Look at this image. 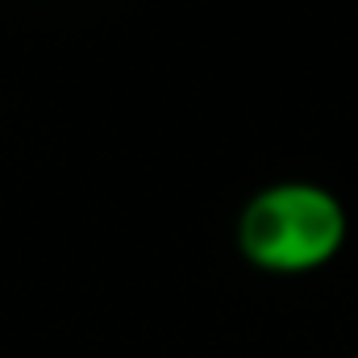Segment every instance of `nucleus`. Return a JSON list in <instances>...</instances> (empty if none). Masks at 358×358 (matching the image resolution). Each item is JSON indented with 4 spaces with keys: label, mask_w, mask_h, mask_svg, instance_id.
<instances>
[{
    "label": "nucleus",
    "mask_w": 358,
    "mask_h": 358,
    "mask_svg": "<svg viewBox=\"0 0 358 358\" xmlns=\"http://www.w3.org/2000/svg\"><path fill=\"white\" fill-rule=\"evenodd\" d=\"M346 242V208L334 192L287 179L263 187L238 221L242 255L263 271H313Z\"/></svg>",
    "instance_id": "obj_1"
}]
</instances>
